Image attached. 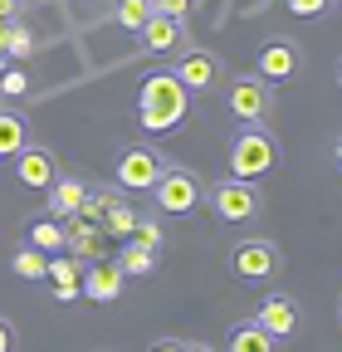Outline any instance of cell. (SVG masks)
<instances>
[{"label":"cell","mask_w":342,"mask_h":352,"mask_svg":"<svg viewBox=\"0 0 342 352\" xmlns=\"http://www.w3.org/2000/svg\"><path fill=\"white\" fill-rule=\"evenodd\" d=\"M186 113H191V94L171 69H157L137 83V122L147 132H176Z\"/></svg>","instance_id":"6da1fadb"},{"label":"cell","mask_w":342,"mask_h":352,"mask_svg":"<svg viewBox=\"0 0 342 352\" xmlns=\"http://www.w3.org/2000/svg\"><path fill=\"white\" fill-rule=\"evenodd\" d=\"M230 176L240 182H260L279 166V138L269 132V122H244L235 138H230V157H225Z\"/></svg>","instance_id":"7a4b0ae2"},{"label":"cell","mask_w":342,"mask_h":352,"mask_svg":"<svg viewBox=\"0 0 342 352\" xmlns=\"http://www.w3.org/2000/svg\"><path fill=\"white\" fill-rule=\"evenodd\" d=\"M205 201V182L191 171V166H161V176L152 182V206L161 215H191L196 206Z\"/></svg>","instance_id":"3957f363"},{"label":"cell","mask_w":342,"mask_h":352,"mask_svg":"<svg viewBox=\"0 0 342 352\" xmlns=\"http://www.w3.org/2000/svg\"><path fill=\"white\" fill-rule=\"evenodd\" d=\"M230 274H235L240 284H269V279L284 274V250H279L274 240H264V235L240 240V245L230 250Z\"/></svg>","instance_id":"277c9868"},{"label":"cell","mask_w":342,"mask_h":352,"mask_svg":"<svg viewBox=\"0 0 342 352\" xmlns=\"http://www.w3.org/2000/svg\"><path fill=\"white\" fill-rule=\"evenodd\" d=\"M166 157L152 147V142H133V147H122L117 152V166H113V182L122 191H152V182L161 176Z\"/></svg>","instance_id":"5b68a950"},{"label":"cell","mask_w":342,"mask_h":352,"mask_svg":"<svg viewBox=\"0 0 342 352\" xmlns=\"http://www.w3.org/2000/svg\"><path fill=\"white\" fill-rule=\"evenodd\" d=\"M210 201V210H216L220 220H225V226H240V220H254V215H260V186H254V182H240V176H230V182H220L216 191H210L205 196Z\"/></svg>","instance_id":"8992f818"},{"label":"cell","mask_w":342,"mask_h":352,"mask_svg":"<svg viewBox=\"0 0 342 352\" xmlns=\"http://www.w3.org/2000/svg\"><path fill=\"white\" fill-rule=\"evenodd\" d=\"M230 113L240 122H269L274 113V83H264L260 74H244L230 83Z\"/></svg>","instance_id":"52a82bcc"},{"label":"cell","mask_w":342,"mask_h":352,"mask_svg":"<svg viewBox=\"0 0 342 352\" xmlns=\"http://www.w3.org/2000/svg\"><path fill=\"white\" fill-rule=\"evenodd\" d=\"M171 74L186 83V94H210V88H216V78H220V59L205 54V50H191V44H181Z\"/></svg>","instance_id":"ba28073f"},{"label":"cell","mask_w":342,"mask_h":352,"mask_svg":"<svg viewBox=\"0 0 342 352\" xmlns=\"http://www.w3.org/2000/svg\"><path fill=\"white\" fill-rule=\"evenodd\" d=\"M10 166H15V182L25 186V191H49V182L59 176V162L45 152V147H20L15 157H10Z\"/></svg>","instance_id":"9c48e42d"},{"label":"cell","mask_w":342,"mask_h":352,"mask_svg":"<svg viewBox=\"0 0 342 352\" xmlns=\"http://www.w3.org/2000/svg\"><path fill=\"white\" fill-rule=\"evenodd\" d=\"M122 270H117V259H93V264H83V279H78V294L83 298H93V303H117L122 298Z\"/></svg>","instance_id":"30bf717a"},{"label":"cell","mask_w":342,"mask_h":352,"mask_svg":"<svg viewBox=\"0 0 342 352\" xmlns=\"http://www.w3.org/2000/svg\"><path fill=\"white\" fill-rule=\"evenodd\" d=\"M254 323H260L269 338H293L298 333V323H304V314H298V303L288 298V294H269V298H260V308H254Z\"/></svg>","instance_id":"8fae6325"},{"label":"cell","mask_w":342,"mask_h":352,"mask_svg":"<svg viewBox=\"0 0 342 352\" xmlns=\"http://www.w3.org/2000/svg\"><path fill=\"white\" fill-rule=\"evenodd\" d=\"M254 69H260L264 83H288L298 74V44L293 39H264L260 54H254Z\"/></svg>","instance_id":"7c38bea8"},{"label":"cell","mask_w":342,"mask_h":352,"mask_svg":"<svg viewBox=\"0 0 342 352\" xmlns=\"http://www.w3.org/2000/svg\"><path fill=\"white\" fill-rule=\"evenodd\" d=\"M137 39H142V50L147 54H176L181 44H186V25L181 20H171V15H147V25L137 30Z\"/></svg>","instance_id":"4fadbf2b"},{"label":"cell","mask_w":342,"mask_h":352,"mask_svg":"<svg viewBox=\"0 0 342 352\" xmlns=\"http://www.w3.org/2000/svg\"><path fill=\"white\" fill-rule=\"evenodd\" d=\"M45 196H49V215H78L89 201V182L83 176H54Z\"/></svg>","instance_id":"5bb4252c"},{"label":"cell","mask_w":342,"mask_h":352,"mask_svg":"<svg viewBox=\"0 0 342 352\" xmlns=\"http://www.w3.org/2000/svg\"><path fill=\"white\" fill-rule=\"evenodd\" d=\"M225 352H279V338H269L254 318H240L225 333Z\"/></svg>","instance_id":"9a60e30c"},{"label":"cell","mask_w":342,"mask_h":352,"mask_svg":"<svg viewBox=\"0 0 342 352\" xmlns=\"http://www.w3.org/2000/svg\"><path fill=\"white\" fill-rule=\"evenodd\" d=\"M45 279H54V298L59 303H73L78 298V279H83V259H49V270H45Z\"/></svg>","instance_id":"2e32d148"},{"label":"cell","mask_w":342,"mask_h":352,"mask_svg":"<svg viewBox=\"0 0 342 352\" xmlns=\"http://www.w3.org/2000/svg\"><path fill=\"white\" fill-rule=\"evenodd\" d=\"M20 147H30V122L15 108H0V162H10Z\"/></svg>","instance_id":"e0dca14e"},{"label":"cell","mask_w":342,"mask_h":352,"mask_svg":"<svg viewBox=\"0 0 342 352\" xmlns=\"http://www.w3.org/2000/svg\"><path fill=\"white\" fill-rule=\"evenodd\" d=\"M133 226H137V210L122 206L117 196L103 206V220H98V235H113V240H133Z\"/></svg>","instance_id":"ac0fdd59"},{"label":"cell","mask_w":342,"mask_h":352,"mask_svg":"<svg viewBox=\"0 0 342 352\" xmlns=\"http://www.w3.org/2000/svg\"><path fill=\"white\" fill-rule=\"evenodd\" d=\"M10 270H15V279H45V270H49V259H45V250H34V245H20L15 254H10Z\"/></svg>","instance_id":"d6986e66"},{"label":"cell","mask_w":342,"mask_h":352,"mask_svg":"<svg viewBox=\"0 0 342 352\" xmlns=\"http://www.w3.org/2000/svg\"><path fill=\"white\" fill-rule=\"evenodd\" d=\"M117 270L122 274H152L157 270V250H147L142 240H127V250L117 254Z\"/></svg>","instance_id":"ffe728a7"},{"label":"cell","mask_w":342,"mask_h":352,"mask_svg":"<svg viewBox=\"0 0 342 352\" xmlns=\"http://www.w3.org/2000/svg\"><path fill=\"white\" fill-rule=\"evenodd\" d=\"M30 245L45 250V254H59V250L69 245V230L54 226V220H34V226H30Z\"/></svg>","instance_id":"44dd1931"},{"label":"cell","mask_w":342,"mask_h":352,"mask_svg":"<svg viewBox=\"0 0 342 352\" xmlns=\"http://www.w3.org/2000/svg\"><path fill=\"white\" fill-rule=\"evenodd\" d=\"M147 15H152V6H147V0H117V10H113V20L122 25V30H142L147 25Z\"/></svg>","instance_id":"7402d4cb"},{"label":"cell","mask_w":342,"mask_h":352,"mask_svg":"<svg viewBox=\"0 0 342 352\" xmlns=\"http://www.w3.org/2000/svg\"><path fill=\"white\" fill-rule=\"evenodd\" d=\"M25 54H34V34H30L25 25H15V20H10V39H5V59H25Z\"/></svg>","instance_id":"603a6c76"},{"label":"cell","mask_w":342,"mask_h":352,"mask_svg":"<svg viewBox=\"0 0 342 352\" xmlns=\"http://www.w3.org/2000/svg\"><path fill=\"white\" fill-rule=\"evenodd\" d=\"M0 94H5V98H20V94H30V74H20V69H5V74H0Z\"/></svg>","instance_id":"cb8c5ba5"},{"label":"cell","mask_w":342,"mask_h":352,"mask_svg":"<svg viewBox=\"0 0 342 352\" xmlns=\"http://www.w3.org/2000/svg\"><path fill=\"white\" fill-rule=\"evenodd\" d=\"M147 6H152V15H171V20H186L196 0H147Z\"/></svg>","instance_id":"d4e9b609"},{"label":"cell","mask_w":342,"mask_h":352,"mask_svg":"<svg viewBox=\"0 0 342 352\" xmlns=\"http://www.w3.org/2000/svg\"><path fill=\"white\" fill-rule=\"evenodd\" d=\"M288 6V15H298V20H313V15H323L332 0H284Z\"/></svg>","instance_id":"484cf974"},{"label":"cell","mask_w":342,"mask_h":352,"mask_svg":"<svg viewBox=\"0 0 342 352\" xmlns=\"http://www.w3.org/2000/svg\"><path fill=\"white\" fill-rule=\"evenodd\" d=\"M133 240H142L147 250H157V245H161V230H157V220L137 215V226H133Z\"/></svg>","instance_id":"4316f807"},{"label":"cell","mask_w":342,"mask_h":352,"mask_svg":"<svg viewBox=\"0 0 342 352\" xmlns=\"http://www.w3.org/2000/svg\"><path fill=\"white\" fill-rule=\"evenodd\" d=\"M0 352H20V333H15V323L0 314Z\"/></svg>","instance_id":"83f0119b"},{"label":"cell","mask_w":342,"mask_h":352,"mask_svg":"<svg viewBox=\"0 0 342 352\" xmlns=\"http://www.w3.org/2000/svg\"><path fill=\"white\" fill-rule=\"evenodd\" d=\"M147 352H186V342H181V338H157Z\"/></svg>","instance_id":"f1b7e54d"},{"label":"cell","mask_w":342,"mask_h":352,"mask_svg":"<svg viewBox=\"0 0 342 352\" xmlns=\"http://www.w3.org/2000/svg\"><path fill=\"white\" fill-rule=\"evenodd\" d=\"M15 10H20V0H0V20H15Z\"/></svg>","instance_id":"f546056e"},{"label":"cell","mask_w":342,"mask_h":352,"mask_svg":"<svg viewBox=\"0 0 342 352\" xmlns=\"http://www.w3.org/2000/svg\"><path fill=\"white\" fill-rule=\"evenodd\" d=\"M186 352H216L210 342H186Z\"/></svg>","instance_id":"4dcf8cb0"},{"label":"cell","mask_w":342,"mask_h":352,"mask_svg":"<svg viewBox=\"0 0 342 352\" xmlns=\"http://www.w3.org/2000/svg\"><path fill=\"white\" fill-rule=\"evenodd\" d=\"M332 162H337V166H342V138H337V147H332Z\"/></svg>","instance_id":"1f68e13d"},{"label":"cell","mask_w":342,"mask_h":352,"mask_svg":"<svg viewBox=\"0 0 342 352\" xmlns=\"http://www.w3.org/2000/svg\"><path fill=\"white\" fill-rule=\"evenodd\" d=\"M332 78H337V88H342V59H337V74H332Z\"/></svg>","instance_id":"d6a6232c"},{"label":"cell","mask_w":342,"mask_h":352,"mask_svg":"<svg viewBox=\"0 0 342 352\" xmlns=\"http://www.w3.org/2000/svg\"><path fill=\"white\" fill-rule=\"evenodd\" d=\"M337 323H342V294H337Z\"/></svg>","instance_id":"836d02e7"},{"label":"cell","mask_w":342,"mask_h":352,"mask_svg":"<svg viewBox=\"0 0 342 352\" xmlns=\"http://www.w3.org/2000/svg\"><path fill=\"white\" fill-rule=\"evenodd\" d=\"M20 6H25V0H20ZM30 6H45V0H30Z\"/></svg>","instance_id":"e575fe53"},{"label":"cell","mask_w":342,"mask_h":352,"mask_svg":"<svg viewBox=\"0 0 342 352\" xmlns=\"http://www.w3.org/2000/svg\"><path fill=\"white\" fill-rule=\"evenodd\" d=\"M332 6H342V0H332Z\"/></svg>","instance_id":"d590c367"}]
</instances>
